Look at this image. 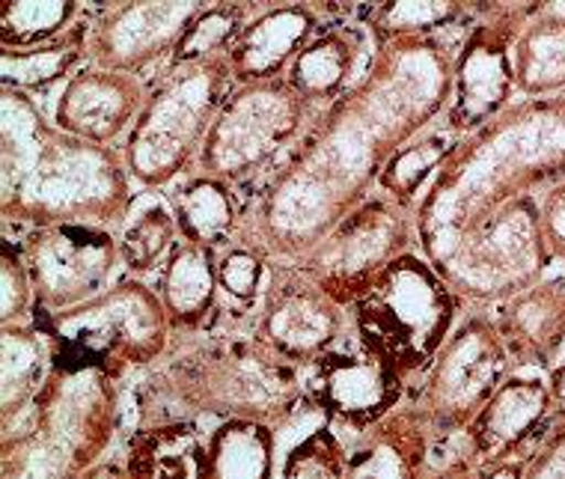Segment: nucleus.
I'll use <instances>...</instances> for the list:
<instances>
[{
	"label": "nucleus",
	"mask_w": 565,
	"mask_h": 479,
	"mask_svg": "<svg viewBox=\"0 0 565 479\" xmlns=\"http://www.w3.org/2000/svg\"><path fill=\"white\" fill-rule=\"evenodd\" d=\"M456 54L444 33L372 45L361 78L316 117L244 205L238 238L280 265L312 254L342 217L375 194L387 161L447 110Z\"/></svg>",
	"instance_id": "obj_1"
},
{
	"label": "nucleus",
	"mask_w": 565,
	"mask_h": 479,
	"mask_svg": "<svg viewBox=\"0 0 565 479\" xmlns=\"http://www.w3.org/2000/svg\"><path fill=\"white\" fill-rule=\"evenodd\" d=\"M565 179V93L524 98L458 137L438 177L414 205L419 254L468 233L503 205Z\"/></svg>",
	"instance_id": "obj_2"
},
{
	"label": "nucleus",
	"mask_w": 565,
	"mask_h": 479,
	"mask_svg": "<svg viewBox=\"0 0 565 479\" xmlns=\"http://www.w3.org/2000/svg\"><path fill=\"white\" fill-rule=\"evenodd\" d=\"M122 149L66 135L33 96L0 87V215L19 230L110 226L135 200Z\"/></svg>",
	"instance_id": "obj_3"
},
{
	"label": "nucleus",
	"mask_w": 565,
	"mask_h": 479,
	"mask_svg": "<svg viewBox=\"0 0 565 479\" xmlns=\"http://www.w3.org/2000/svg\"><path fill=\"white\" fill-rule=\"evenodd\" d=\"M119 421V391L110 375L54 366L36 402L3 426L0 479H81L105 461Z\"/></svg>",
	"instance_id": "obj_4"
},
{
	"label": "nucleus",
	"mask_w": 565,
	"mask_h": 479,
	"mask_svg": "<svg viewBox=\"0 0 565 479\" xmlns=\"http://www.w3.org/2000/svg\"><path fill=\"white\" fill-rule=\"evenodd\" d=\"M152 391L175 402L179 417L212 421H263L282 426L301 405H312L303 387V370L256 340L254 333L209 337L182 349L152 379Z\"/></svg>",
	"instance_id": "obj_5"
},
{
	"label": "nucleus",
	"mask_w": 565,
	"mask_h": 479,
	"mask_svg": "<svg viewBox=\"0 0 565 479\" xmlns=\"http://www.w3.org/2000/svg\"><path fill=\"white\" fill-rule=\"evenodd\" d=\"M358 345L411 382L426 375L458 324V295L417 247L396 256L349 307Z\"/></svg>",
	"instance_id": "obj_6"
},
{
	"label": "nucleus",
	"mask_w": 565,
	"mask_h": 479,
	"mask_svg": "<svg viewBox=\"0 0 565 479\" xmlns=\"http://www.w3.org/2000/svg\"><path fill=\"white\" fill-rule=\"evenodd\" d=\"M235 89L230 60L215 57L164 66L122 143V161L135 185L167 191L194 173L209 128Z\"/></svg>",
	"instance_id": "obj_7"
},
{
	"label": "nucleus",
	"mask_w": 565,
	"mask_h": 479,
	"mask_svg": "<svg viewBox=\"0 0 565 479\" xmlns=\"http://www.w3.org/2000/svg\"><path fill=\"white\" fill-rule=\"evenodd\" d=\"M33 322L49 333L57 370H96L114 382L161 361L173 337L158 289L137 277H122L68 313H33Z\"/></svg>",
	"instance_id": "obj_8"
},
{
	"label": "nucleus",
	"mask_w": 565,
	"mask_h": 479,
	"mask_svg": "<svg viewBox=\"0 0 565 479\" xmlns=\"http://www.w3.org/2000/svg\"><path fill=\"white\" fill-rule=\"evenodd\" d=\"M122 465L131 479H274L277 426L242 417L143 423Z\"/></svg>",
	"instance_id": "obj_9"
},
{
	"label": "nucleus",
	"mask_w": 565,
	"mask_h": 479,
	"mask_svg": "<svg viewBox=\"0 0 565 479\" xmlns=\"http://www.w3.org/2000/svg\"><path fill=\"white\" fill-rule=\"evenodd\" d=\"M319 114L286 78L235 87L209 128L196 173L233 188L263 173L271 177Z\"/></svg>",
	"instance_id": "obj_10"
},
{
	"label": "nucleus",
	"mask_w": 565,
	"mask_h": 479,
	"mask_svg": "<svg viewBox=\"0 0 565 479\" xmlns=\"http://www.w3.org/2000/svg\"><path fill=\"white\" fill-rule=\"evenodd\" d=\"M414 247V212L375 191L342 217L322 245L303 256L298 268L322 286L342 310H349L396 256L408 254Z\"/></svg>",
	"instance_id": "obj_11"
},
{
	"label": "nucleus",
	"mask_w": 565,
	"mask_h": 479,
	"mask_svg": "<svg viewBox=\"0 0 565 479\" xmlns=\"http://www.w3.org/2000/svg\"><path fill=\"white\" fill-rule=\"evenodd\" d=\"M512 358L491 316H468L449 333L426 384L419 387V414L429 423L435 444L461 435L498 387L512 375Z\"/></svg>",
	"instance_id": "obj_12"
},
{
	"label": "nucleus",
	"mask_w": 565,
	"mask_h": 479,
	"mask_svg": "<svg viewBox=\"0 0 565 479\" xmlns=\"http://www.w3.org/2000/svg\"><path fill=\"white\" fill-rule=\"evenodd\" d=\"M36 307L33 313L57 316L89 304L117 286L126 268L117 233L96 224H57L30 230L21 238Z\"/></svg>",
	"instance_id": "obj_13"
},
{
	"label": "nucleus",
	"mask_w": 565,
	"mask_h": 479,
	"mask_svg": "<svg viewBox=\"0 0 565 479\" xmlns=\"http://www.w3.org/2000/svg\"><path fill=\"white\" fill-rule=\"evenodd\" d=\"M521 15V7H494L488 10V19L479 21L468 40L458 45L452 96L444 110L447 131L452 137L473 135L512 105V45Z\"/></svg>",
	"instance_id": "obj_14"
},
{
	"label": "nucleus",
	"mask_w": 565,
	"mask_h": 479,
	"mask_svg": "<svg viewBox=\"0 0 565 479\" xmlns=\"http://www.w3.org/2000/svg\"><path fill=\"white\" fill-rule=\"evenodd\" d=\"M345 328L342 307L298 265H271L259 298L254 337L277 358L307 370L337 345Z\"/></svg>",
	"instance_id": "obj_15"
},
{
	"label": "nucleus",
	"mask_w": 565,
	"mask_h": 479,
	"mask_svg": "<svg viewBox=\"0 0 565 479\" xmlns=\"http://www.w3.org/2000/svg\"><path fill=\"white\" fill-rule=\"evenodd\" d=\"M203 10L196 0H126L98 7L89 21V66L143 75L164 68Z\"/></svg>",
	"instance_id": "obj_16"
},
{
	"label": "nucleus",
	"mask_w": 565,
	"mask_h": 479,
	"mask_svg": "<svg viewBox=\"0 0 565 479\" xmlns=\"http://www.w3.org/2000/svg\"><path fill=\"white\" fill-rule=\"evenodd\" d=\"M303 387L333 432L345 429L361 438L402 408L408 382L358 345V352L322 354L303 370Z\"/></svg>",
	"instance_id": "obj_17"
},
{
	"label": "nucleus",
	"mask_w": 565,
	"mask_h": 479,
	"mask_svg": "<svg viewBox=\"0 0 565 479\" xmlns=\"http://www.w3.org/2000/svg\"><path fill=\"white\" fill-rule=\"evenodd\" d=\"M147 98L149 87L140 75L110 72L87 63L60 87L51 119L66 135L114 149L119 140L126 143Z\"/></svg>",
	"instance_id": "obj_18"
},
{
	"label": "nucleus",
	"mask_w": 565,
	"mask_h": 479,
	"mask_svg": "<svg viewBox=\"0 0 565 479\" xmlns=\"http://www.w3.org/2000/svg\"><path fill=\"white\" fill-rule=\"evenodd\" d=\"M556 414L545 379L509 375L465 429L468 456L477 465L526 459Z\"/></svg>",
	"instance_id": "obj_19"
},
{
	"label": "nucleus",
	"mask_w": 565,
	"mask_h": 479,
	"mask_svg": "<svg viewBox=\"0 0 565 479\" xmlns=\"http://www.w3.org/2000/svg\"><path fill=\"white\" fill-rule=\"evenodd\" d=\"M324 28V15L312 3H271L256 7L242 36L235 40L226 60L233 68L235 87L286 78L310 40Z\"/></svg>",
	"instance_id": "obj_20"
},
{
	"label": "nucleus",
	"mask_w": 565,
	"mask_h": 479,
	"mask_svg": "<svg viewBox=\"0 0 565 479\" xmlns=\"http://www.w3.org/2000/svg\"><path fill=\"white\" fill-rule=\"evenodd\" d=\"M431 447L435 435L426 417L417 405H402L349 450L345 479H426L431 473Z\"/></svg>",
	"instance_id": "obj_21"
},
{
	"label": "nucleus",
	"mask_w": 565,
	"mask_h": 479,
	"mask_svg": "<svg viewBox=\"0 0 565 479\" xmlns=\"http://www.w3.org/2000/svg\"><path fill=\"white\" fill-rule=\"evenodd\" d=\"M366 33L351 24L322 28L286 72L289 87L316 110L331 108L366 68Z\"/></svg>",
	"instance_id": "obj_22"
},
{
	"label": "nucleus",
	"mask_w": 565,
	"mask_h": 479,
	"mask_svg": "<svg viewBox=\"0 0 565 479\" xmlns=\"http://www.w3.org/2000/svg\"><path fill=\"white\" fill-rule=\"evenodd\" d=\"M156 289L161 295L173 333L205 328L217 310V295H221L217 251L203 242L179 238V245L167 256L164 268L158 274Z\"/></svg>",
	"instance_id": "obj_23"
},
{
	"label": "nucleus",
	"mask_w": 565,
	"mask_h": 479,
	"mask_svg": "<svg viewBox=\"0 0 565 479\" xmlns=\"http://www.w3.org/2000/svg\"><path fill=\"white\" fill-rule=\"evenodd\" d=\"M515 89L524 96H556L565 89V3L526 7L512 45Z\"/></svg>",
	"instance_id": "obj_24"
},
{
	"label": "nucleus",
	"mask_w": 565,
	"mask_h": 479,
	"mask_svg": "<svg viewBox=\"0 0 565 479\" xmlns=\"http://www.w3.org/2000/svg\"><path fill=\"white\" fill-rule=\"evenodd\" d=\"M54 372V349L40 324H0V421H19Z\"/></svg>",
	"instance_id": "obj_25"
},
{
	"label": "nucleus",
	"mask_w": 565,
	"mask_h": 479,
	"mask_svg": "<svg viewBox=\"0 0 565 479\" xmlns=\"http://www.w3.org/2000/svg\"><path fill=\"white\" fill-rule=\"evenodd\" d=\"M167 191H170L167 196L173 203L182 238L203 242L215 251H224L238 242L244 226V205L233 185L194 170Z\"/></svg>",
	"instance_id": "obj_26"
},
{
	"label": "nucleus",
	"mask_w": 565,
	"mask_h": 479,
	"mask_svg": "<svg viewBox=\"0 0 565 479\" xmlns=\"http://www.w3.org/2000/svg\"><path fill=\"white\" fill-rule=\"evenodd\" d=\"M179 238L182 233L167 191L140 188V194H135L126 217L117 226L119 256L126 272L152 274L164 268L167 256L173 254Z\"/></svg>",
	"instance_id": "obj_27"
},
{
	"label": "nucleus",
	"mask_w": 565,
	"mask_h": 479,
	"mask_svg": "<svg viewBox=\"0 0 565 479\" xmlns=\"http://www.w3.org/2000/svg\"><path fill=\"white\" fill-rule=\"evenodd\" d=\"M96 12V10H93ZM93 12L84 24L72 30L63 40L30 51H0V87L19 89L40 98L57 84H66L75 72L87 66V36Z\"/></svg>",
	"instance_id": "obj_28"
},
{
	"label": "nucleus",
	"mask_w": 565,
	"mask_h": 479,
	"mask_svg": "<svg viewBox=\"0 0 565 479\" xmlns=\"http://www.w3.org/2000/svg\"><path fill=\"white\" fill-rule=\"evenodd\" d=\"M89 12L81 0H0V51L51 45L84 24Z\"/></svg>",
	"instance_id": "obj_29"
},
{
	"label": "nucleus",
	"mask_w": 565,
	"mask_h": 479,
	"mask_svg": "<svg viewBox=\"0 0 565 479\" xmlns=\"http://www.w3.org/2000/svg\"><path fill=\"white\" fill-rule=\"evenodd\" d=\"M456 140L458 137L449 135L447 128L444 131H426L417 140H411L408 147L399 149L387 161L375 191L387 194L391 200H396V203L414 212L417 200L426 194L431 179L438 177V170L444 167L452 147H456Z\"/></svg>",
	"instance_id": "obj_30"
},
{
	"label": "nucleus",
	"mask_w": 565,
	"mask_h": 479,
	"mask_svg": "<svg viewBox=\"0 0 565 479\" xmlns=\"http://www.w3.org/2000/svg\"><path fill=\"white\" fill-rule=\"evenodd\" d=\"M366 33L372 45L408 36H438L444 28H456L468 15L461 3L444 0H387L379 7H366Z\"/></svg>",
	"instance_id": "obj_31"
},
{
	"label": "nucleus",
	"mask_w": 565,
	"mask_h": 479,
	"mask_svg": "<svg viewBox=\"0 0 565 479\" xmlns=\"http://www.w3.org/2000/svg\"><path fill=\"white\" fill-rule=\"evenodd\" d=\"M254 12L256 7H247V3H203V10L194 19V24L188 28L182 42L175 45L167 66L226 57Z\"/></svg>",
	"instance_id": "obj_32"
},
{
	"label": "nucleus",
	"mask_w": 565,
	"mask_h": 479,
	"mask_svg": "<svg viewBox=\"0 0 565 479\" xmlns=\"http://www.w3.org/2000/svg\"><path fill=\"white\" fill-rule=\"evenodd\" d=\"M271 256L265 254L259 245L250 242H233L224 251H217V284H221V295L226 301L235 304L238 310L250 313L254 307H259L268 277H271Z\"/></svg>",
	"instance_id": "obj_33"
},
{
	"label": "nucleus",
	"mask_w": 565,
	"mask_h": 479,
	"mask_svg": "<svg viewBox=\"0 0 565 479\" xmlns=\"http://www.w3.org/2000/svg\"><path fill=\"white\" fill-rule=\"evenodd\" d=\"M349 450L342 447L340 435L322 423L295 440L280 461V479H345Z\"/></svg>",
	"instance_id": "obj_34"
},
{
	"label": "nucleus",
	"mask_w": 565,
	"mask_h": 479,
	"mask_svg": "<svg viewBox=\"0 0 565 479\" xmlns=\"http://www.w3.org/2000/svg\"><path fill=\"white\" fill-rule=\"evenodd\" d=\"M36 295L30 280L21 238H0V324H19L33 319Z\"/></svg>",
	"instance_id": "obj_35"
},
{
	"label": "nucleus",
	"mask_w": 565,
	"mask_h": 479,
	"mask_svg": "<svg viewBox=\"0 0 565 479\" xmlns=\"http://www.w3.org/2000/svg\"><path fill=\"white\" fill-rule=\"evenodd\" d=\"M521 479H565V408H556L542 440L524 459Z\"/></svg>",
	"instance_id": "obj_36"
},
{
	"label": "nucleus",
	"mask_w": 565,
	"mask_h": 479,
	"mask_svg": "<svg viewBox=\"0 0 565 479\" xmlns=\"http://www.w3.org/2000/svg\"><path fill=\"white\" fill-rule=\"evenodd\" d=\"M542 230H545L551 259L565 263V179L542 200Z\"/></svg>",
	"instance_id": "obj_37"
},
{
	"label": "nucleus",
	"mask_w": 565,
	"mask_h": 479,
	"mask_svg": "<svg viewBox=\"0 0 565 479\" xmlns=\"http://www.w3.org/2000/svg\"><path fill=\"white\" fill-rule=\"evenodd\" d=\"M521 473H524V459L477 465V479H521Z\"/></svg>",
	"instance_id": "obj_38"
},
{
	"label": "nucleus",
	"mask_w": 565,
	"mask_h": 479,
	"mask_svg": "<svg viewBox=\"0 0 565 479\" xmlns=\"http://www.w3.org/2000/svg\"><path fill=\"white\" fill-rule=\"evenodd\" d=\"M426 479H477V461L465 453V459H456L449 461V465H440V468H431V473Z\"/></svg>",
	"instance_id": "obj_39"
},
{
	"label": "nucleus",
	"mask_w": 565,
	"mask_h": 479,
	"mask_svg": "<svg viewBox=\"0 0 565 479\" xmlns=\"http://www.w3.org/2000/svg\"><path fill=\"white\" fill-rule=\"evenodd\" d=\"M81 479H131V477H128L126 465H117V461L105 459L102 465H96V468H89Z\"/></svg>",
	"instance_id": "obj_40"
}]
</instances>
